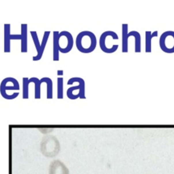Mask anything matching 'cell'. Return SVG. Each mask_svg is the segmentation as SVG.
I'll list each match as a JSON object with an SVG mask.
<instances>
[{"mask_svg":"<svg viewBox=\"0 0 174 174\" xmlns=\"http://www.w3.org/2000/svg\"><path fill=\"white\" fill-rule=\"evenodd\" d=\"M20 89V85L18 80H16L13 82L12 85H7L6 78H4L1 81V84H0V93L1 96L5 99H14L19 95V92H14L12 94H7V90H18Z\"/></svg>","mask_w":174,"mask_h":174,"instance_id":"8992f818","label":"cell"},{"mask_svg":"<svg viewBox=\"0 0 174 174\" xmlns=\"http://www.w3.org/2000/svg\"><path fill=\"white\" fill-rule=\"evenodd\" d=\"M41 80L43 81V82H45L47 86V99H52L53 97V85H52V81L50 77H44L41 78Z\"/></svg>","mask_w":174,"mask_h":174,"instance_id":"e0dca14e","label":"cell"},{"mask_svg":"<svg viewBox=\"0 0 174 174\" xmlns=\"http://www.w3.org/2000/svg\"><path fill=\"white\" fill-rule=\"evenodd\" d=\"M50 31H45L44 33H43L42 41H41V43L40 44V51H39L38 54H37L36 56H33V60H34V61L40 60L41 57H42L43 51H44L45 47L46 46L47 41H48L49 36H50Z\"/></svg>","mask_w":174,"mask_h":174,"instance_id":"4fadbf2b","label":"cell"},{"mask_svg":"<svg viewBox=\"0 0 174 174\" xmlns=\"http://www.w3.org/2000/svg\"><path fill=\"white\" fill-rule=\"evenodd\" d=\"M73 38L71 33L67 31L59 32L58 34V49L61 53L69 52L73 48Z\"/></svg>","mask_w":174,"mask_h":174,"instance_id":"277c9868","label":"cell"},{"mask_svg":"<svg viewBox=\"0 0 174 174\" xmlns=\"http://www.w3.org/2000/svg\"><path fill=\"white\" fill-rule=\"evenodd\" d=\"M58 143L54 141L46 142L43 146V154L46 156H54L58 153Z\"/></svg>","mask_w":174,"mask_h":174,"instance_id":"ba28073f","label":"cell"},{"mask_svg":"<svg viewBox=\"0 0 174 174\" xmlns=\"http://www.w3.org/2000/svg\"><path fill=\"white\" fill-rule=\"evenodd\" d=\"M10 24H4V52H10Z\"/></svg>","mask_w":174,"mask_h":174,"instance_id":"7c38bea8","label":"cell"},{"mask_svg":"<svg viewBox=\"0 0 174 174\" xmlns=\"http://www.w3.org/2000/svg\"><path fill=\"white\" fill-rule=\"evenodd\" d=\"M57 98H63V77H58L57 78Z\"/></svg>","mask_w":174,"mask_h":174,"instance_id":"d6986e66","label":"cell"},{"mask_svg":"<svg viewBox=\"0 0 174 174\" xmlns=\"http://www.w3.org/2000/svg\"><path fill=\"white\" fill-rule=\"evenodd\" d=\"M128 24H122V52L124 53L128 52Z\"/></svg>","mask_w":174,"mask_h":174,"instance_id":"30bf717a","label":"cell"},{"mask_svg":"<svg viewBox=\"0 0 174 174\" xmlns=\"http://www.w3.org/2000/svg\"><path fill=\"white\" fill-rule=\"evenodd\" d=\"M58 31L53 32V60H59V49H58Z\"/></svg>","mask_w":174,"mask_h":174,"instance_id":"9a60e30c","label":"cell"},{"mask_svg":"<svg viewBox=\"0 0 174 174\" xmlns=\"http://www.w3.org/2000/svg\"><path fill=\"white\" fill-rule=\"evenodd\" d=\"M29 78L24 77L22 78V99L29 98Z\"/></svg>","mask_w":174,"mask_h":174,"instance_id":"ac0fdd59","label":"cell"},{"mask_svg":"<svg viewBox=\"0 0 174 174\" xmlns=\"http://www.w3.org/2000/svg\"><path fill=\"white\" fill-rule=\"evenodd\" d=\"M57 75L58 76H62V75H63V70H58L57 71Z\"/></svg>","mask_w":174,"mask_h":174,"instance_id":"7402d4cb","label":"cell"},{"mask_svg":"<svg viewBox=\"0 0 174 174\" xmlns=\"http://www.w3.org/2000/svg\"><path fill=\"white\" fill-rule=\"evenodd\" d=\"M77 82V86H72L69 88L67 90V96L69 99L74 100L77 98L85 99V82L82 78L78 77H71L67 82L68 85H71L73 83Z\"/></svg>","mask_w":174,"mask_h":174,"instance_id":"3957f363","label":"cell"},{"mask_svg":"<svg viewBox=\"0 0 174 174\" xmlns=\"http://www.w3.org/2000/svg\"><path fill=\"white\" fill-rule=\"evenodd\" d=\"M10 39H21V35H11Z\"/></svg>","mask_w":174,"mask_h":174,"instance_id":"44dd1931","label":"cell"},{"mask_svg":"<svg viewBox=\"0 0 174 174\" xmlns=\"http://www.w3.org/2000/svg\"><path fill=\"white\" fill-rule=\"evenodd\" d=\"M159 46L163 52L168 54L174 53V31H164L160 35Z\"/></svg>","mask_w":174,"mask_h":174,"instance_id":"5b68a950","label":"cell"},{"mask_svg":"<svg viewBox=\"0 0 174 174\" xmlns=\"http://www.w3.org/2000/svg\"><path fill=\"white\" fill-rule=\"evenodd\" d=\"M33 82L35 84V99H40L41 98V84L43 83L41 79L39 80L37 77H33L29 79V83Z\"/></svg>","mask_w":174,"mask_h":174,"instance_id":"2e32d148","label":"cell"},{"mask_svg":"<svg viewBox=\"0 0 174 174\" xmlns=\"http://www.w3.org/2000/svg\"><path fill=\"white\" fill-rule=\"evenodd\" d=\"M133 37L135 38V52H140L141 51V35L137 31H131L128 33V37Z\"/></svg>","mask_w":174,"mask_h":174,"instance_id":"5bb4252c","label":"cell"},{"mask_svg":"<svg viewBox=\"0 0 174 174\" xmlns=\"http://www.w3.org/2000/svg\"><path fill=\"white\" fill-rule=\"evenodd\" d=\"M97 44V37L90 31H82L77 34L75 46L80 52L88 54L95 50Z\"/></svg>","mask_w":174,"mask_h":174,"instance_id":"6da1fadb","label":"cell"},{"mask_svg":"<svg viewBox=\"0 0 174 174\" xmlns=\"http://www.w3.org/2000/svg\"><path fill=\"white\" fill-rule=\"evenodd\" d=\"M49 174H69V169L59 160H55L50 164Z\"/></svg>","mask_w":174,"mask_h":174,"instance_id":"52a82bcc","label":"cell"},{"mask_svg":"<svg viewBox=\"0 0 174 174\" xmlns=\"http://www.w3.org/2000/svg\"><path fill=\"white\" fill-rule=\"evenodd\" d=\"M21 52H27V24H21Z\"/></svg>","mask_w":174,"mask_h":174,"instance_id":"8fae6325","label":"cell"},{"mask_svg":"<svg viewBox=\"0 0 174 174\" xmlns=\"http://www.w3.org/2000/svg\"><path fill=\"white\" fill-rule=\"evenodd\" d=\"M30 33H31V37H32V39H33V43H34V44H35V48H36L37 52V54H38L39 52V51H40V43H39L37 32L31 31V32H30Z\"/></svg>","mask_w":174,"mask_h":174,"instance_id":"ffe728a7","label":"cell"},{"mask_svg":"<svg viewBox=\"0 0 174 174\" xmlns=\"http://www.w3.org/2000/svg\"><path fill=\"white\" fill-rule=\"evenodd\" d=\"M118 40V36L116 32L106 31L102 33L99 37V46L103 52L107 54L114 53L118 49L119 45L113 41Z\"/></svg>","mask_w":174,"mask_h":174,"instance_id":"7a4b0ae2","label":"cell"},{"mask_svg":"<svg viewBox=\"0 0 174 174\" xmlns=\"http://www.w3.org/2000/svg\"><path fill=\"white\" fill-rule=\"evenodd\" d=\"M158 31L151 32L150 31H145V52H152V40L155 37L158 36Z\"/></svg>","mask_w":174,"mask_h":174,"instance_id":"9c48e42d","label":"cell"}]
</instances>
